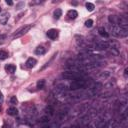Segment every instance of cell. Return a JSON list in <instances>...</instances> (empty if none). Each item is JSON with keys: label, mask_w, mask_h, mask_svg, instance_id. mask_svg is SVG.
Segmentation results:
<instances>
[{"label": "cell", "mask_w": 128, "mask_h": 128, "mask_svg": "<svg viewBox=\"0 0 128 128\" xmlns=\"http://www.w3.org/2000/svg\"><path fill=\"white\" fill-rule=\"evenodd\" d=\"M0 111H1V106H0Z\"/></svg>", "instance_id": "484cf974"}, {"label": "cell", "mask_w": 128, "mask_h": 128, "mask_svg": "<svg viewBox=\"0 0 128 128\" xmlns=\"http://www.w3.org/2000/svg\"><path fill=\"white\" fill-rule=\"evenodd\" d=\"M85 26H86V27H88V28L92 27V26H93V20H92V19H88V20H87V21L85 22Z\"/></svg>", "instance_id": "d6986e66"}, {"label": "cell", "mask_w": 128, "mask_h": 128, "mask_svg": "<svg viewBox=\"0 0 128 128\" xmlns=\"http://www.w3.org/2000/svg\"><path fill=\"white\" fill-rule=\"evenodd\" d=\"M62 16V10L57 8L56 10H54V13H53V17H54L55 19H59L60 17Z\"/></svg>", "instance_id": "5bb4252c"}, {"label": "cell", "mask_w": 128, "mask_h": 128, "mask_svg": "<svg viewBox=\"0 0 128 128\" xmlns=\"http://www.w3.org/2000/svg\"><path fill=\"white\" fill-rule=\"evenodd\" d=\"M10 17V14L7 11H3L0 13V23L1 24H6L8 21V19Z\"/></svg>", "instance_id": "5b68a950"}, {"label": "cell", "mask_w": 128, "mask_h": 128, "mask_svg": "<svg viewBox=\"0 0 128 128\" xmlns=\"http://www.w3.org/2000/svg\"><path fill=\"white\" fill-rule=\"evenodd\" d=\"M6 3H7L8 5H13V2L11 1V0H6Z\"/></svg>", "instance_id": "cb8c5ba5"}, {"label": "cell", "mask_w": 128, "mask_h": 128, "mask_svg": "<svg viewBox=\"0 0 128 128\" xmlns=\"http://www.w3.org/2000/svg\"><path fill=\"white\" fill-rule=\"evenodd\" d=\"M0 11H1V8H0Z\"/></svg>", "instance_id": "4316f807"}, {"label": "cell", "mask_w": 128, "mask_h": 128, "mask_svg": "<svg viewBox=\"0 0 128 128\" xmlns=\"http://www.w3.org/2000/svg\"><path fill=\"white\" fill-rule=\"evenodd\" d=\"M25 64H26V67H27V68H33V67L37 64V60L35 58H32V57L28 58Z\"/></svg>", "instance_id": "52a82bcc"}, {"label": "cell", "mask_w": 128, "mask_h": 128, "mask_svg": "<svg viewBox=\"0 0 128 128\" xmlns=\"http://www.w3.org/2000/svg\"><path fill=\"white\" fill-rule=\"evenodd\" d=\"M45 52H46V50H45L44 47L39 46V47H37L36 50H35V54H37V55H43Z\"/></svg>", "instance_id": "4fadbf2b"}, {"label": "cell", "mask_w": 128, "mask_h": 128, "mask_svg": "<svg viewBox=\"0 0 128 128\" xmlns=\"http://www.w3.org/2000/svg\"><path fill=\"white\" fill-rule=\"evenodd\" d=\"M7 114L10 116H16L18 114V110L15 108V107H10V108L7 109Z\"/></svg>", "instance_id": "30bf717a"}, {"label": "cell", "mask_w": 128, "mask_h": 128, "mask_svg": "<svg viewBox=\"0 0 128 128\" xmlns=\"http://www.w3.org/2000/svg\"><path fill=\"white\" fill-rule=\"evenodd\" d=\"M62 77L67 80H77L80 78H83L82 74L80 72H76V71H65L62 74Z\"/></svg>", "instance_id": "7a4b0ae2"}, {"label": "cell", "mask_w": 128, "mask_h": 128, "mask_svg": "<svg viewBox=\"0 0 128 128\" xmlns=\"http://www.w3.org/2000/svg\"><path fill=\"white\" fill-rule=\"evenodd\" d=\"M4 39H6V35H1V36H0V44H2L4 42Z\"/></svg>", "instance_id": "7402d4cb"}, {"label": "cell", "mask_w": 128, "mask_h": 128, "mask_svg": "<svg viewBox=\"0 0 128 128\" xmlns=\"http://www.w3.org/2000/svg\"><path fill=\"white\" fill-rule=\"evenodd\" d=\"M111 31H112V34L116 37H126L127 34H128V31H127V28H124V27H121L119 25H111Z\"/></svg>", "instance_id": "6da1fadb"}, {"label": "cell", "mask_w": 128, "mask_h": 128, "mask_svg": "<svg viewBox=\"0 0 128 128\" xmlns=\"http://www.w3.org/2000/svg\"><path fill=\"white\" fill-rule=\"evenodd\" d=\"M127 71H128V69L125 68V70H124V77L125 78H127Z\"/></svg>", "instance_id": "d4e9b609"}, {"label": "cell", "mask_w": 128, "mask_h": 128, "mask_svg": "<svg viewBox=\"0 0 128 128\" xmlns=\"http://www.w3.org/2000/svg\"><path fill=\"white\" fill-rule=\"evenodd\" d=\"M32 28V25H26V26H23V27H21V28H19L18 30H16V32L13 34V36H12V38L13 39H15V38H19V37H21V36H23L24 34H26L30 29Z\"/></svg>", "instance_id": "277c9868"}, {"label": "cell", "mask_w": 128, "mask_h": 128, "mask_svg": "<svg viewBox=\"0 0 128 128\" xmlns=\"http://www.w3.org/2000/svg\"><path fill=\"white\" fill-rule=\"evenodd\" d=\"M45 111H46V114L47 115H49V116H53L54 115V108L51 106V105H48V106H46V108H45Z\"/></svg>", "instance_id": "8fae6325"}, {"label": "cell", "mask_w": 128, "mask_h": 128, "mask_svg": "<svg viewBox=\"0 0 128 128\" xmlns=\"http://www.w3.org/2000/svg\"><path fill=\"white\" fill-rule=\"evenodd\" d=\"M85 6H86V9L88 10V11H93L94 8H95L94 4H93V3H90V2H87V3L85 4Z\"/></svg>", "instance_id": "e0dca14e"}, {"label": "cell", "mask_w": 128, "mask_h": 128, "mask_svg": "<svg viewBox=\"0 0 128 128\" xmlns=\"http://www.w3.org/2000/svg\"><path fill=\"white\" fill-rule=\"evenodd\" d=\"M10 103L13 104V105H15V104L18 103V99L16 98V96H12V97L10 98Z\"/></svg>", "instance_id": "ffe728a7"}, {"label": "cell", "mask_w": 128, "mask_h": 128, "mask_svg": "<svg viewBox=\"0 0 128 128\" xmlns=\"http://www.w3.org/2000/svg\"><path fill=\"white\" fill-rule=\"evenodd\" d=\"M3 100H4L3 94H2V92H1V91H0V103H2V102H3Z\"/></svg>", "instance_id": "603a6c76"}, {"label": "cell", "mask_w": 128, "mask_h": 128, "mask_svg": "<svg viewBox=\"0 0 128 128\" xmlns=\"http://www.w3.org/2000/svg\"><path fill=\"white\" fill-rule=\"evenodd\" d=\"M98 33H99V35H100V36L105 37V38H107V37L109 36V34L106 32V30H105L104 27H100V28L98 29Z\"/></svg>", "instance_id": "7c38bea8"}, {"label": "cell", "mask_w": 128, "mask_h": 128, "mask_svg": "<svg viewBox=\"0 0 128 128\" xmlns=\"http://www.w3.org/2000/svg\"><path fill=\"white\" fill-rule=\"evenodd\" d=\"M8 53L6 51H3V50H0V59L1 60H4L6 58H8Z\"/></svg>", "instance_id": "2e32d148"}, {"label": "cell", "mask_w": 128, "mask_h": 128, "mask_svg": "<svg viewBox=\"0 0 128 128\" xmlns=\"http://www.w3.org/2000/svg\"><path fill=\"white\" fill-rule=\"evenodd\" d=\"M87 85V81L83 78H80L77 80H74V81L70 84V89L71 90H78V89H81L84 88V87Z\"/></svg>", "instance_id": "3957f363"}, {"label": "cell", "mask_w": 128, "mask_h": 128, "mask_svg": "<svg viewBox=\"0 0 128 128\" xmlns=\"http://www.w3.org/2000/svg\"><path fill=\"white\" fill-rule=\"evenodd\" d=\"M59 35V32L57 29H50L47 31V36H48V38H50L51 40H54L58 37Z\"/></svg>", "instance_id": "8992f818"}, {"label": "cell", "mask_w": 128, "mask_h": 128, "mask_svg": "<svg viewBox=\"0 0 128 128\" xmlns=\"http://www.w3.org/2000/svg\"><path fill=\"white\" fill-rule=\"evenodd\" d=\"M36 86L38 89H43L44 86H45V80L44 79H41V80H38L37 83H36Z\"/></svg>", "instance_id": "9a60e30c"}, {"label": "cell", "mask_w": 128, "mask_h": 128, "mask_svg": "<svg viewBox=\"0 0 128 128\" xmlns=\"http://www.w3.org/2000/svg\"><path fill=\"white\" fill-rule=\"evenodd\" d=\"M40 122H41L42 124H44V125L48 124V122H49V117L48 116H43V117H41V118H40Z\"/></svg>", "instance_id": "ac0fdd59"}, {"label": "cell", "mask_w": 128, "mask_h": 128, "mask_svg": "<svg viewBox=\"0 0 128 128\" xmlns=\"http://www.w3.org/2000/svg\"><path fill=\"white\" fill-rule=\"evenodd\" d=\"M67 16H68L69 18H71V19H75L78 16V12L76 10H74V9L69 10L68 12H67Z\"/></svg>", "instance_id": "9c48e42d"}, {"label": "cell", "mask_w": 128, "mask_h": 128, "mask_svg": "<svg viewBox=\"0 0 128 128\" xmlns=\"http://www.w3.org/2000/svg\"><path fill=\"white\" fill-rule=\"evenodd\" d=\"M5 71L7 72V73L13 74L16 71V66L14 64H6L5 65Z\"/></svg>", "instance_id": "ba28073f"}, {"label": "cell", "mask_w": 128, "mask_h": 128, "mask_svg": "<svg viewBox=\"0 0 128 128\" xmlns=\"http://www.w3.org/2000/svg\"><path fill=\"white\" fill-rule=\"evenodd\" d=\"M22 6H24V2H20L19 4L16 5V9H21Z\"/></svg>", "instance_id": "44dd1931"}]
</instances>
